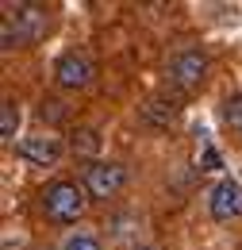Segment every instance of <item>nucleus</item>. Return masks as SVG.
Instances as JSON below:
<instances>
[{"label": "nucleus", "mask_w": 242, "mask_h": 250, "mask_svg": "<svg viewBox=\"0 0 242 250\" xmlns=\"http://www.w3.org/2000/svg\"><path fill=\"white\" fill-rule=\"evenodd\" d=\"M42 208L54 223H77L85 216V188L77 181H54L42 192Z\"/></svg>", "instance_id": "obj_1"}, {"label": "nucleus", "mask_w": 242, "mask_h": 250, "mask_svg": "<svg viewBox=\"0 0 242 250\" xmlns=\"http://www.w3.org/2000/svg\"><path fill=\"white\" fill-rule=\"evenodd\" d=\"M127 181V169L116 166V162H92L89 169H85V188H89V196L96 200H108V196H116Z\"/></svg>", "instance_id": "obj_2"}, {"label": "nucleus", "mask_w": 242, "mask_h": 250, "mask_svg": "<svg viewBox=\"0 0 242 250\" xmlns=\"http://www.w3.org/2000/svg\"><path fill=\"white\" fill-rule=\"evenodd\" d=\"M208 204H212V216L219 219V223H227V219L242 216V185L235 181V177H223V181L212 188Z\"/></svg>", "instance_id": "obj_3"}, {"label": "nucleus", "mask_w": 242, "mask_h": 250, "mask_svg": "<svg viewBox=\"0 0 242 250\" xmlns=\"http://www.w3.org/2000/svg\"><path fill=\"white\" fill-rule=\"evenodd\" d=\"M204 69H208L204 50H184V54H177V58H173L169 77H173L181 89H192V85H200V81H204Z\"/></svg>", "instance_id": "obj_4"}, {"label": "nucleus", "mask_w": 242, "mask_h": 250, "mask_svg": "<svg viewBox=\"0 0 242 250\" xmlns=\"http://www.w3.org/2000/svg\"><path fill=\"white\" fill-rule=\"evenodd\" d=\"M54 77H58L61 89H85L92 81V62L85 54H65V58H58V65H54Z\"/></svg>", "instance_id": "obj_5"}, {"label": "nucleus", "mask_w": 242, "mask_h": 250, "mask_svg": "<svg viewBox=\"0 0 242 250\" xmlns=\"http://www.w3.org/2000/svg\"><path fill=\"white\" fill-rule=\"evenodd\" d=\"M20 154L27 158V162H35V166H54L61 158V146L50 135H39V139H23L20 143Z\"/></svg>", "instance_id": "obj_6"}, {"label": "nucleus", "mask_w": 242, "mask_h": 250, "mask_svg": "<svg viewBox=\"0 0 242 250\" xmlns=\"http://www.w3.org/2000/svg\"><path fill=\"white\" fill-rule=\"evenodd\" d=\"M16 20L23 23V35H20V42L23 39H35V35L46 27V16L39 12V8H31V4H23V8H16Z\"/></svg>", "instance_id": "obj_7"}, {"label": "nucleus", "mask_w": 242, "mask_h": 250, "mask_svg": "<svg viewBox=\"0 0 242 250\" xmlns=\"http://www.w3.org/2000/svg\"><path fill=\"white\" fill-rule=\"evenodd\" d=\"M16 127H20V108H16V100H4L0 104V139L12 143L16 139Z\"/></svg>", "instance_id": "obj_8"}, {"label": "nucleus", "mask_w": 242, "mask_h": 250, "mask_svg": "<svg viewBox=\"0 0 242 250\" xmlns=\"http://www.w3.org/2000/svg\"><path fill=\"white\" fill-rule=\"evenodd\" d=\"M223 124H231L235 131H242V93L223 100Z\"/></svg>", "instance_id": "obj_9"}, {"label": "nucleus", "mask_w": 242, "mask_h": 250, "mask_svg": "<svg viewBox=\"0 0 242 250\" xmlns=\"http://www.w3.org/2000/svg\"><path fill=\"white\" fill-rule=\"evenodd\" d=\"M61 250H100V243H96L92 235H69Z\"/></svg>", "instance_id": "obj_10"}, {"label": "nucleus", "mask_w": 242, "mask_h": 250, "mask_svg": "<svg viewBox=\"0 0 242 250\" xmlns=\"http://www.w3.org/2000/svg\"><path fill=\"white\" fill-rule=\"evenodd\" d=\"M142 250H146V247H142Z\"/></svg>", "instance_id": "obj_11"}]
</instances>
